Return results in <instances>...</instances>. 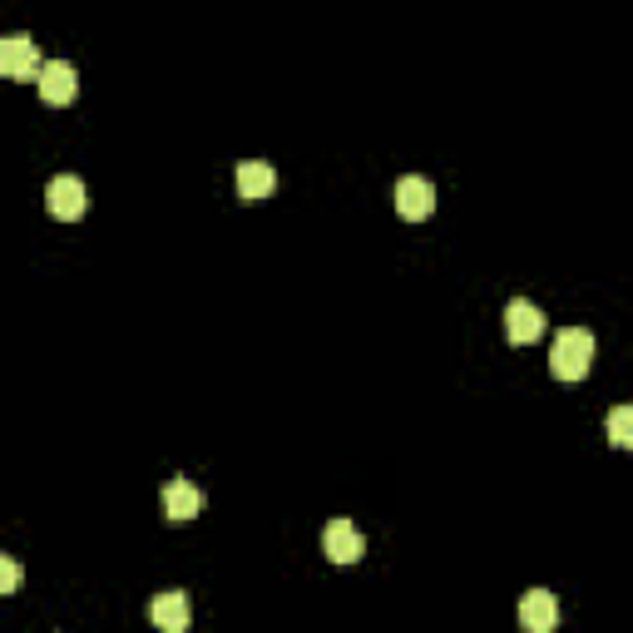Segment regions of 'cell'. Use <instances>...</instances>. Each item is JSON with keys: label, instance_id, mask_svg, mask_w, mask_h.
<instances>
[{"label": "cell", "instance_id": "obj_1", "mask_svg": "<svg viewBox=\"0 0 633 633\" xmlns=\"http://www.w3.org/2000/svg\"><path fill=\"white\" fill-rule=\"evenodd\" d=\"M593 366V332L589 326H564L554 332V352H549V371L559 381H584Z\"/></svg>", "mask_w": 633, "mask_h": 633}, {"label": "cell", "instance_id": "obj_4", "mask_svg": "<svg viewBox=\"0 0 633 633\" xmlns=\"http://www.w3.org/2000/svg\"><path fill=\"white\" fill-rule=\"evenodd\" d=\"M188 619H193V609H188L184 589H164L148 599V623H154L158 633H188Z\"/></svg>", "mask_w": 633, "mask_h": 633}, {"label": "cell", "instance_id": "obj_7", "mask_svg": "<svg viewBox=\"0 0 633 633\" xmlns=\"http://www.w3.org/2000/svg\"><path fill=\"white\" fill-rule=\"evenodd\" d=\"M504 336H510L514 346H530L544 336V312L534 302H524V297H514V302H504Z\"/></svg>", "mask_w": 633, "mask_h": 633}, {"label": "cell", "instance_id": "obj_5", "mask_svg": "<svg viewBox=\"0 0 633 633\" xmlns=\"http://www.w3.org/2000/svg\"><path fill=\"white\" fill-rule=\"evenodd\" d=\"M40 99L45 104H55V109H65L69 99L79 95V75H75V65L69 59H45V69H40Z\"/></svg>", "mask_w": 633, "mask_h": 633}, {"label": "cell", "instance_id": "obj_8", "mask_svg": "<svg viewBox=\"0 0 633 633\" xmlns=\"http://www.w3.org/2000/svg\"><path fill=\"white\" fill-rule=\"evenodd\" d=\"M203 504H208V495L198 490L193 480H184V475H174V480L164 485V514H168L174 524L198 520V514H203Z\"/></svg>", "mask_w": 633, "mask_h": 633}, {"label": "cell", "instance_id": "obj_3", "mask_svg": "<svg viewBox=\"0 0 633 633\" xmlns=\"http://www.w3.org/2000/svg\"><path fill=\"white\" fill-rule=\"evenodd\" d=\"M45 208L59 218V223H75V218H85V208H89L85 184H79L75 174H59L55 184L45 188Z\"/></svg>", "mask_w": 633, "mask_h": 633}, {"label": "cell", "instance_id": "obj_13", "mask_svg": "<svg viewBox=\"0 0 633 633\" xmlns=\"http://www.w3.org/2000/svg\"><path fill=\"white\" fill-rule=\"evenodd\" d=\"M15 584H20V564L10 554H0V593H15Z\"/></svg>", "mask_w": 633, "mask_h": 633}, {"label": "cell", "instance_id": "obj_10", "mask_svg": "<svg viewBox=\"0 0 633 633\" xmlns=\"http://www.w3.org/2000/svg\"><path fill=\"white\" fill-rule=\"evenodd\" d=\"M520 623H524V633H554V623H559V599H554L549 589H530L520 599Z\"/></svg>", "mask_w": 633, "mask_h": 633}, {"label": "cell", "instance_id": "obj_11", "mask_svg": "<svg viewBox=\"0 0 633 633\" xmlns=\"http://www.w3.org/2000/svg\"><path fill=\"white\" fill-rule=\"evenodd\" d=\"M233 188H237V198H243V203H263V198L277 188V174L267 164H257V158H247V164H237Z\"/></svg>", "mask_w": 633, "mask_h": 633}, {"label": "cell", "instance_id": "obj_9", "mask_svg": "<svg viewBox=\"0 0 633 633\" xmlns=\"http://www.w3.org/2000/svg\"><path fill=\"white\" fill-rule=\"evenodd\" d=\"M322 549H326V559H332V564H356L366 554V534L356 530L352 520H332V524H326V534H322Z\"/></svg>", "mask_w": 633, "mask_h": 633}, {"label": "cell", "instance_id": "obj_12", "mask_svg": "<svg viewBox=\"0 0 633 633\" xmlns=\"http://www.w3.org/2000/svg\"><path fill=\"white\" fill-rule=\"evenodd\" d=\"M603 431H609V441L619 445V451H633V406H613Z\"/></svg>", "mask_w": 633, "mask_h": 633}, {"label": "cell", "instance_id": "obj_2", "mask_svg": "<svg viewBox=\"0 0 633 633\" xmlns=\"http://www.w3.org/2000/svg\"><path fill=\"white\" fill-rule=\"evenodd\" d=\"M391 198H396V213L411 218V223H421V218L435 213V184H431V178H421V174L396 178Z\"/></svg>", "mask_w": 633, "mask_h": 633}, {"label": "cell", "instance_id": "obj_6", "mask_svg": "<svg viewBox=\"0 0 633 633\" xmlns=\"http://www.w3.org/2000/svg\"><path fill=\"white\" fill-rule=\"evenodd\" d=\"M0 69H5L10 79H40V49L30 35H5L0 40Z\"/></svg>", "mask_w": 633, "mask_h": 633}]
</instances>
